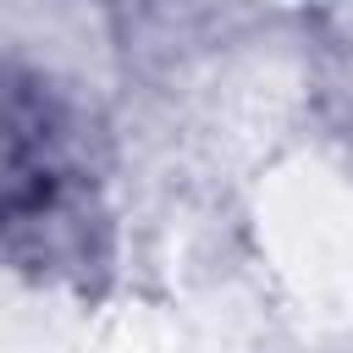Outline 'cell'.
I'll use <instances>...</instances> for the list:
<instances>
[{
  "mask_svg": "<svg viewBox=\"0 0 353 353\" xmlns=\"http://www.w3.org/2000/svg\"><path fill=\"white\" fill-rule=\"evenodd\" d=\"M0 221H6V254L22 270H72L88 265V176L77 160V138L55 94L28 77L6 72V105H0Z\"/></svg>",
  "mask_w": 353,
  "mask_h": 353,
  "instance_id": "6da1fadb",
  "label": "cell"
}]
</instances>
